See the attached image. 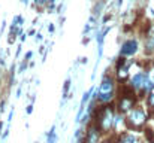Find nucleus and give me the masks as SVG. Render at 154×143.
Wrapping results in <instances>:
<instances>
[{"mask_svg": "<svg viewBox=\"0 0 154 143\" xmlns=\"http://www.w3.org/2000/svg\"><path fill=\"white\" fill-rule=\"evenodd\" d=\"M114 97V79L109 76H105L102 79V84L99 87V93H97V98L106 103Z\"/></svg>", "mask_w": 154, "mask_h": 143, "instance_id": "nucleus-1", "label": "nucleus"}, {"mask_svg": "<svg viewBox=\"0 0 154 143\" xmlns=\"http://www.w3.org/2000/svg\"><path fill=\"white\" fill-rule=\"evenodd\" d=\"M96 119H99V127L102 131H109L112 127V122H114V113L109 107H105L100 110L99 118H96Z\"/></svg>", "mask_w": 154, "mask_h": 143, "instance_id": "nucleus-2", "label": "nucleus"}, {"mask_svg": "<svg viewBox=\"0 0 154 143\" xmlns=\"http://www.w3.org/2000/svg\"><path fill=\"white\" fill-rule=\"evenodd\" d=\"M145 113L141 110V109H133V110H130L129 112V116H127V121H129V124L132 125V127H135V128H139V127H142L144 125V122H145Z\"/></svg>", "mask_w": 154, "mask_h": 143, "instance_id": "nucleus-3", "label": "nucleus"}, {"mask_svg": "<svg viewBox=\"0 0 154 143\" xmlns=\"http://www.w3.org/2000/svg\"><path fill=\"white\" fill-rule=\"evenodd\" d=\"M136 49H138V42L133 40V39H130V40H126V42L123 43L120 54H121L123 57H124V55H133V54L136 52Z\"/></svg>", "mask_w": 154, "mask_h": 143, "instance_id": "nucleus-4", "label": "nucleus"}, {"mask_svg": "<svg viewBox=\"0 0 154 143\" xmlns=\"http://www.w3.org/2000/svg\"><path fill=\"white\" fill-rule=\"evenodd\" d=\"M147 81H148V76L145 73H138L132 79V88H135V90H144Z\"/></svg>", "mask_w": 154, "mask_h": 143, "instance_id": "nucleus-5", "label": "nucleus"}, {"mask_svg": "<svg viewBox=\"0 0 154 143\" xmlns=\"http://www.w3.org/2000/svg\"><path fill=\"white\" fill-rule=\"evenodd\" d=\"M97 136H99L97 130H96L94 127L90 128V131H88V134H87V143H96L97 142Z\"/></svg>", "mask_w": 154, "mask_h": 143, "instance_id": "nucleus-6", "label": "nucleus"}, {"mask_svg": "<svg viewBox=\"0 0 154 143\" xmlns=\"http://www.w3.org/2000/svg\"><path fill=\"white\" fill-rule=\"evenodd\" d=\"M147 49L148 51L154 49V25L151 27V30L148 33V37H147Z\"/></svg>", "mask_w": 154, "mask_h": 143, "instance_id": "nucleus-7", "label": "nucleus"}, {"mask_svg": "<svg viewBox=\"0 0 154 143\" xmlns=\"http://www.w3.org/2000/svg\"><path fill=\"white\" fill-rule=\"evenodd\" d=\"M118 143H136V139H135V136H132V134H123V136L120 137Z\"/></svg>", "mask_w": 154, "mask_h": 143, "instance_id": "nucleus-8", "label": "nucleus"}, {"mask_svg": "<svg viewBox=\"0 0 154 143\" xmlns=\"http://www.w3.org/2000/svg\"><path fill=\"white\" fill-rule=\"evenodd\" d=\"M57 140V136H55V127H52L50 134H48V143H55Z\"/></svg>", "mask_w": 154, "mask_h": 143, "instance_id": "nucleus-9", "label": "nucleus"}, {"mask_svg": "<svg viewBox=\"0 0 154 143\" xmlns=\"http://www.w3.org/2000/svg\"><path fill=\"white\" fill-rule=\"evenodd\" d=\"M93 25H94V16H91L90 18V21H88V24H87V27L84 28V33H88L91 28H93Z\"/></svg>", "mask_w": 154, "mask_h": 143, "instance_id": "nucleus-10", "label": "nucleus"}, {"mask_svg": "<svg viewBox=\"0 0 154 143\" xmlns=\"http://www.w3.org/2000/svg\"><path fill=\"white\" fill-rule=\"evenodd\" d=\"M69 87H70V79H67V81L64 82V87H63V95H67Z\"/></svg>", "mask_w": 154, "mask_h": 143, "instance_id": "nucleus-11", "label": "nucleus"}, {"mask_svg": "<svg viewBox=\"0 0 154 143\" xmlns=\"http://www.w3.org/2000/svg\"><path fill=\"white\" fill-rule=\"evenodd\" d=\"M148 103H150V106H153V107H154V88L151 90V93H150V97H148Z\"/></svg>", "mask_w": 154, "mask_h": 143, "instance_id": "nucleus-12", "label": "nucleus"}, {"mask_svg": "<svg viewBox=\"0 0 154 143\" xmlns=\"http://www.w3.org/2000/svg\"><path fill=\"white\" fill-rule=\"evenodd\" d=\"M26 67H27V63H26V61H24V63H23V64H21V67H20V72H23V70H24V69H26Z\"/></svg>", "mask_w": 154, "mask_h": 143, "instance_id": "nucleus-13", "label": "nucleus"}, {"mask_svg": "<svg viewBox=\"0 0 154 143\" xmlns=\"http://www.w3.org/2000/svg\"><path fill=\"white\" fill-rule=\"evenodd\" d=\"M32 112H33V106H29L27 107V113H32Z\"/></svg>", "mask_w": 154, "mask_h": 143, "instance_id": "nucleus-14", "label": "nucleus"}, {"mask_svg": "<svg viewBox=\"0 0 154 143\" xmlns=\"http://www.w3.org/2000/svg\"><path fill=\"white\" fill-rule=\"evenodd\" d=\"M32 55H33V52H27V55H26V58L29 60V58H32Z\"/></svg>", "mask_w": 154, "mask_h": 143, "instance_id": "nucleus-15", "label": "nucleus"}, {"mask_svg": "<svg viewBox=\"0 0 154 143\" xmlns=\"http://www.w3.org/2000/svg\"><path fill=\"white\" fill-rule=\"evenodd\" d=\"M48 30L52 33V31H54V25H50V27H48Z\"/></svg>", "mask_w": 154, "mask_h": 143, "instance_id": "nucleus-16", "label": "nucleus"}, {"mask_svg": "<svg viewBox=\"0 0 154 143\" xmlns=\"http://www.w3.org/2000/svg\"><path fill=\"white\" fill-rule=\"evenodd\" d=\"M102 143H112L111 140H105V142H102Z\"/></svg>", "mask_w": 154, "mask_h": 143, "instance_id": "nucleus-17", "label": "nucleus"}, {"mask_svg": "<svg viewBox=\"0 0 154 143\" xmlns=\"http://www.w3.org/2000/svg\"><path fill=\"white\" fill-rule=\"evenodd\" d=\"M121 1H123V0H118V4H121Z\"/></svg>", "mask_w": 154, "mask_h": 143, "instance_id": "nucleus-18", "label": "nucleus"}, {"mask_svg": "<svg viewBox=\"0 0 154 143\" xmlns=\"http://www.w3.org/2000/svg\"><path fill=\"white\" fill-rule=\"evenodd\" d=\"M153 75H154V69H153Z\"/></svg>", "mask_w": 154, "mask_h": 143, "instance_id": "nucleus-19", "label": "nucleus"}]
</instances>
